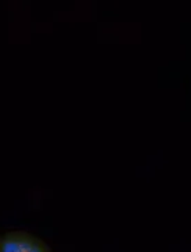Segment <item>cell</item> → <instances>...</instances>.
<instances>
[{
  "instance_id": "obj_1",
  "label": "cell",
  "mask_w": 191,
  "mask_h": 252,
  "mask_svg": "<svg viewBox=\"0 0 191 252\" xmlns=\"http://www.w3.org/2000/svg\"><path fill=\"white\" fill-rule=\"evenodd\" d=\"M0 252H53L40 237L25 230H10L0 234Z\"/></svg>"
}]
</instances>
